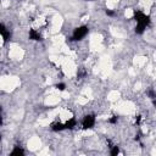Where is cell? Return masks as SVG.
<instances>
[{"instance_id": "6da1fadb", "label": "cell", "mask_w": 156, "mask_h": 156, "mask_svg": "<svg viewBox=\"0 0 156 156\" xmlns=\"http://www.w3.org/2000/svg\"><path fill=\"white\" fill-rule=\"evenodd\" d=\"M134 19L137 21V27H135V33L142 34L144 30L146 28V26L150 23V17L146 16L145 14L140 12V11H134Z\"/></svg>"}, {"instance_id": "7a4b0ae2", "label": "cell", "mask_w": 156, "mask_h": 156, "mask_svg": "<svg viewBox=\"0 0 156 156\" xmlns=\"http://www.w3.org/2000/svg\"><path fill=\"white\" fill-rule=\"evenodd\" d=\"M87 34H88V27L87 26H82V27H78L74 30L73 32V36H72V40H80L83 39Z\"/></svg>"}, {"instance_id": "3957f363", "label": "cell", "mask_w": 156, "mask_h": 156, "mask_svg": "<svg viewBox=\"0 0 156 156\" xmlns=\"http://www.w3.org/2000/svg\"><path fill=\"white\" fill-rule=\"evenodd\" d=\"M94 124H95V117L93 115H88V116L84 117V120H83V128L84 129L93 128Z\"/></svg>"}, {"instance_id": "277c9868", "label": "cell", "mask_w": 156, "mask_h": 156, "mask_svg": "<svg viewBox=\"0 0 156 156\" xmlns=\"http://www.w3.org/2000/svg\"><path fill=\"white\" fill-rule=\"evenodd\" d=\"M0 33H1V37H3V40L4 43H6L9 38H10V33L6 31V28H5L4 25H0Z\"/></svg>"}, {"instance_id": "5b68a950", "label": "cell", "mask_w": 156, "mask_h": 156, "mask_svg": "<svg viewBox=\"0 0 156 156\" xmlns=\"http://www.w3.org/2000/svg\"><path fill=\"white\" fill-rule=\"evenodd\" d=\"M30 39H32V40H42V37H40V34L36 30H31L30 31Z\"/></svg>"}, {"instance_id": "8992f818", "label": "cell", "mask_w": 156, "mask_h": 156, "mask_svg": "<svg viewBox=\"0 0 156 156\" xmlns=\"http://www.w3.org/2000/svg\"><path fill=\"white\" fill-rule=\"evenodd\" d=\"M51 129L55 131V132L63 131V129H66V126L62 124V123H53V124H51Z\"/></svg>"}, {"instance_id": "52a82bcc", "label": "cell", "mask_w": 156, "mask_h": 156, "mask_svg": "<svg viewBox=\"0 0 156 156\" xmlns=\"http://www.w3.org/2000/svg\"><path fill=\"white\" fill-rule=\"evenodd\" d=\"M76 120L74 118H71V120H68L67 122L65 123V126H66V129H72V128H74L76 127Z\"/></svg>"}, {"instance_id": "ba28073f", "label": "cell", "mask_w": 156, "mask_h": 156, "mask_svg": "<svg viewBox=\"0 0 156 156\" xmlns=\"http://www.w3.org/2000/svg\"><path fill=\"white\" fill-rule=\"evenodd\" d=\"M23 150H22L21 148L19 146H16L14 150H12V153H11V156H23Z\"/></svg>"}, {"instance_id": "9c48e42d", "label": "cell", "mask_w": 156, "mask_h": 156, "mask_svg": "<svg viewBox=\"0 0 156 156\" xmlns=\"http://www.w3.org/2000/svg\"><path fill=\"white\" fill-rule=\"evenodd\" d=\"M118 153H120L118 146H111V155H112V156H116Z\"/></svg>"}, {"instance_id": "30bf717a", "label": "cell", "mask_w": 156, "mask_h": 156, "mask_svg": "<svg viewBox=\"0 0 156 156\" xmlns=\"http://www.w3.org/2000/svg\"><path fill=\"white\" fill-rule=\"evenodd\" d=\"M56 88L59 89V90H65V88H66V85L63 84V83H59V84H56Z\"/></svg>"}, {"instance_id": "8fae6325", "label": "cell", "mask_w": 156, "mask_h": 156, "mask_svg": "<svg viewBox=\"0 0 156 156\" xmlns=\"http://www.w3.org/2000/svg\"><path fill=\"white\" fill-rule=\"evenodd\" d=\"M109 122H110V123H112V124H115V123L117 122V117H116V116H112L111 118L109 120Z\"/></svg>"}, {"instance_id": "7c38bea8", "label": "cell", "mask_w": 156, "mask_h": 156, "mask_svg": "<svg viewBox=\"0 0 156 156\" xmlns=\"http://www.w3.org/2000/svg\"><path fill=\"white\" fill-rule=\"evenodd\" d=\"M106 15L107 16H113L115 12H113V11H111V10H106Z\"/></svg>"}, {"instance_id": "4fadbf2b", "label": "cell", "mask_w": 156, "mask_h": 156, "mask_svg": "<svg viewBox=\"0 0 156 156\" xmlns=\"http://www.w3.org/2000/svg\"><path fill=\"white\" fill-rule=\"evenodd\" d=\"M140 120H142V116H138V117H137V120H135V122H137L138 124H139V123H140Z\"/></svg>"}]
</instances>
